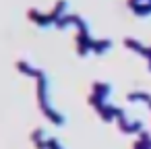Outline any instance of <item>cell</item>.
Listing matches in <instances>:
<instances>
[{
    "mask_svg": "<svg viewBox=\"0 0 151 149\" xmlns=\"http://www.w3.org/2000/svg\"><path fill=\"white\" fill-rule=\"evenodd\" d=\"M132 9V13L137 15V17H147V15H151V2H139V4H132L130 6Z\"/></svg>",
    "mask_w": 151,
    "mask_h": 149,
    "instance_id": "52a82bcc",
    "label": "cell"
},
{
    "mask_svg": "<svg viewBox=\"0 0 151 149\" xmlns=\"http://www.w3.org/2000/svg\"><path fill=\"white\" fill-rule=\"evenodd\" d=\"M73 19H75V15H62V17H60V19H58L54 25H56L58 29H66V27L75 25V23H73Z\"/></svg>",
    "mask_w": 151,
    "mask_h": 149,
    "instance_id": "8fae6325",
    "label": "cell"
},
{
    "mask_svg": "<svg viewBox=\"0 0 151 149\" xmlns=\"http://www.w3.org/2000/svg\"><path fill=\"white\" fill-rule=\"evenodd\" d=\"M145 58H147V66H149V71H151V46L145 50V54H143Z\"/></svg>",
    "mask_w": 151,
    "mask_h": 149,
    "instance_id": "4fadbf2b",
    "label": "cell"
},
{
    "mask_svg": "<svg viewBox=\"0 0 151 149\" xmlns=\"http://www.w3.org/2000/svg\"><path fill=\"white\" fill-rule=\"evenodd\" d=\"M48 137H46V130L44 128H35L33 132H31V141L37 145V143H42V141H46Z\"/></svg>",
    "mask_w": 151,
    "mask_h": 149,
    "instance_id": "7c38bea8",
    "label": "cell"
},
{
    "mask_svg": "<svg viewBox=\"0 0 151 149\" xmlns=\"http://www.w3.org/2000/svg\"><path fill=\"white\" fill-rule=\"evenodd\" d=\"M110 46H112L110 40H93V44H91V52H93V54H104V52L110 50Z\"/></svg>",
    "mask_w": 151,
    "mask_h": 149,
    "instance_id": "8992f818",
    "label": "cell"
},
{
    "mask_svg": "<svg viewBox=\"0 0 151 149\" xmlns=\"http://www.w3.org/2000/svg\"><path fill=\"white\" fill-rule=\"evenodd\" d=\"M27 17H29V19H31L35 25H40V27L54 25V21H52L50 13H48V15H44V13H40V11H35V9H29V11H27Z\"/></svg>",
    "mask_w": 151,
    "mask_h": 149,
    "instance_id": "6da1fadb",
    "label": "cell"
},
{
    "mask_svg": "<svg viewBox=\"0 0 151 149\" xmlns=\"http://www.w3.org/2000/svg\"><path fill=\"white\" fill-rule=\"evenodd\" d=\"M60 149H64V147H60Z\"/></svg>",
    "mask_w": 151,
    "mask_h": 149,
    "instance_id": "5bb4252c",
    "label": "cell"
},
{
    "mask_svg": "<svg viewBox=\"0 0 151 149\" xmlns=\"http://www.w3.org/2000/svg\"><path fill=\"white\" fill-rule=\"evenodd\" d=\"M116 122H118L120 132H126V135H130V132H141V130H143V124H141L139 120H128V118H122V120H116Z\"/></svg>",
    "mask_w": 151,
    "mask_h": 149,
    "instance_id": "7a4b0ae2",
    "label": "cell"
},
{
    "mask_svg": "<svg viewBox=\"0 0 151 149\" xmlns=\"http://www.w3.org/2000/svg\"><path fill=\"white\" fill-rule=\"evenodd\" d=\"M91 89H93L95 95H99V97H104V99H108V95L112 93V85L106 83V81H95V83L91 85Z\"/></svg>",
    "mask_w": 151,
    "mask_h": 149,
    "instance_id": "5b68a950",
    "label": "cell"
},
{
    "mask_svg": "<svg viewBox=\"0 0 151 149\" xmlns=\"http://www.w3.org/2000/svg\"><path fill=\"white\" fill-rule=\"evenodd\" d=\"M128 101H145V104H151V93L147 91H130L126 95Z\"/></svg>",
    "mask_w": 151,
    "mask_h": 149,
    "instance_id": "ba28073f",
    "label": "cell"
},
{
    "mask_svg": "<svg viewBox=\"0 0 151 149\" xmlns=\"http://www.w3.org/2000/svg\"><path fill=\"white\" fill-rule=\"evenodd\" d=\"M64 11H66V0H58V2L54 4V9L50 11V17H52V21L56 23L62 15H64Z\"/></svg>",
    "mask_w": 151,
    "mask_h": 149,
    "instance_id": "9c48e42d",
    "label": "cell"
},
{
    "mask_svg": "<svg viewBox=\"0 0 151 149\" xmlns=\"http://www.w3.org/2000/svg\"><path fill=\"white\" fill-rule=\"evenodd\" d=\"M15 66H17V71H19V73L27 75V77H35V79H37V77L42 75V73H44V71H40V68L31 66V64H29L27 60H17V62H15Z\"/></svg>",
    "mask_w": 151,
    "mask_h": 149,
    "instance_id": "277c9868",
    "label": "cell"
},
{
    "mask_svg": "<svg viewBox=\"0 0 151 149\" xmlns=\"http://www.w3.org/2000/svg\"><path fill=\"white\" fill-rule=\"evenodd\" d=\"M124 46H126V48H130V50H134V52H139L141 56H143V54H145V50H147L141 42H137V40H132V37H126V40H124Z\"/></svg>",
    "mask_w": 151,
    "mask_h": 149,
    "instance_id": "30bf717a",
    "label": "cell"
},
{
    "mask_svg": "<svg viewBox=\"0 0 151 149\" xmlns=\"http://www.w3.org/2000/svg\"><path fill=\"white\" fill-rule=\"evenodd\" d=\"M40 110H42V112L46 114V118H48V120H52L56 126H62V124H64V116H62L60 112H56V110H54L50 104H44V106H40Z\"/></svg>",
    "mask_w": 151,
    "mask_h": 149,
    "instance_id": "3957f363",
    "label": "cell"
}]
</instances>
